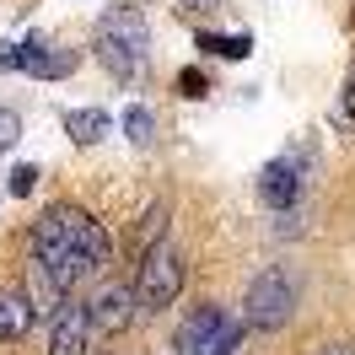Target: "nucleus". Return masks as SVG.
Masks as SVG:
<instances>
[{
  "mask_svg": "<svg viewBox=\"0 0 355 355\" xmlns=\"http://www.w3.org/2000/svg\"><path fill=\"white\" fill-rule=\"evenodd\" d=\"M302 156H275L264 173H259V200L269 205V210H291L296 205V194H302Z\"/></svg>",
  "mask_w": 355,
  "mask_h": 355,
  "instance_id": "6e6552de",
  "label": "nucleus"
},
{
  "mask_svg": "<svg viewBox=\"0 0 355 355\" xmlns=\"http://www.w3.org/2000/svg\"><path fill=\"white\" fill-rule=\"evenodd\" d=\"M178 6H189V11H210L216 0H178Z\"/></svg>",
  "mask_w": 355,
  "mask_h": 355,
  "instance_id": "aec40b11",
  "label": "nucleus"
},
{
  "mask_svg": "<svg viewBox=\"0 0 355 355\" xmlns=\"http://www.w3.org/2000/svg\"><path fill=\"white\" fill-rule=\"evenodd\" d=\"M92 312L87 302H60V312H54V323H49V355H87L92 345Z\"/></svg>",
  "mask_w": 355,
  "mask_h": 355,
  "instance_id": "0eeeda50",
  "label": "nucleus"
},
{
  "mask_svg": "<svg viewBox=\"0 0 355 355\" xmlns=\"http://www.w3.org/2000/svg\"><path fill=\"white\" fill-rule=\"evenodd\" d=\"M33 296H22V291H6L0 296V345H17V339H27V329H33Z\"/></svg>",
  "mask_w": 355,
  "mask_h": 355,
  "instance_id": "9d476101",
  "label": "nucleus"
},
{
  "mask_svg": "<svg viewBox=\"0 0 355 355\" xmlns=\"http://www.w3.org/2000/svg\"><path fill=\"white\" fill-rule=\"evenodd\" d=\"M81 65L76 49H49L44 38H27V44H0V70H27L38 81H60Z\"/></svg>",
  "mask_w": 355,
  "mask_h": 355,
  "instance_id": "39448f33",
  "label": "nucleus"
},
{
  "mask_svg": "<svg viewBox=\"0 0 355 355\" xmlns=\"http://www.w3.org/2000/svg\"><path fill=\"white\" fill-rule=\"evenodd\" d=\"M124 140H130V146H151L156 140V113L146 108V103H130V108H124Z\"/></svg>",
  "mask_w": 355,
  "mask_h": 355,
  "instance_id": "ddd939ff",
  "label": "nucleus"
},
{
  "mask_svg": "<svg viewBox=\"0 0 355 355\" xmlns=\"http://www.w3.org/2000/svg\"><path fill=\"white\" fill-rule=\"evenodd\" d=\"M200 49L221 54V60H248V54H253V38H248V33H200Z\"/></svg>",
  "mask_w": 355,
  "mask_h": 355,
  "instance_id": "f8f14e48",
  "label": "nucleus"
},
{
  "mask_svg": "<svg viewBox=\"0 0 355 355\" xmlns=\"http://www.w3.org/2000/svg\"><path fill=\"white\" fill-rule=\"evenodd\" d=\"M178 92H183V97H205V92H210V76H205V70H178Z\"/></svg>",
  "mask_w": 355,
  "mask_h": 355,
  "instance_id": "2eb2a0df",
  "label": "nucleus"
},
{
  "mask_svg": "<svg viewBox=\"0 0 355 355\" xmlns=\"http://www.w3.org/2000/svg\"><path fill=\"white\" fill-rule=\"evenodd\" d=\"M33 183H38V167H33V162H22V167H11V178H6V189H11V194H27Z\"/></svg>",
  "mask_w": 355,
  "mask_h": 355,
  "instance_id": "f3484780",
  "label": "nucleus"
},
{
  "mask_svg": "<svg viewBox=\"0 0 355 355\" xmlns=\"http://www.w3.org/2000/svg\"><path fill=\"white\" fill-rule=\"evenodd\" d=\"M97 60L113 81H140L146 65H151V27L140 11H108L97 22Z\"/></svg>",
  "mask_w": 355,
  "mask_h": 355,
  "instance_id": "f03ea898",
  "label": "nucleus"
},
{
  "mask_svg": "<svg viewBox=\"0 0 355 355\" xmlns=\"http://www.w3.org/2000/svg\"><path fill=\"white\" fill-rule=\"evenodd\" d=\"M312 355H355V345H318Z\"/></svg>",
  "mask_w": 355,
  "mask_h": 355,
  "instance_id": "6ab92c4d",
  "label": "nucleus"
},
{
  "mask_svg": "<svg viewBox=\"0 0 355 355\" xmlns=\"http://www.w3.org/2000/svg\"><path fill=\"white\" fill-rule=\"evenodd\" d=\"M291 312H296V280H291L286 269H264V275H253V286L243 296V323L259 334H275L291 323Z\"/></svg>",
  "mask_w": 355,
  "mask_h": 355,
  "instance_id": "7ed1b4c3",
  "label": "nucleus"
},
{
  "mask_svg": "<svg viewBox=\"0 0 355 355\" xmlns=\"http://www.w3.org/2000/svg\"><path fill=\"white\" fill-rule=\"evenodd\" d=\"M334 130H355V76L345 81V97H339V108H334Z\"/></svg>",
  "mask_w": 355,
  "mask_h": 355,
  "instance_id": "4468645a",
  "label": "nucleus"
},
{
  "mask_svg": "<svg viewBox=\"0 0 355 355\" xmlns=\"http://www.w3.org/2000/svg\"><path fill=\"white\" fill-rule=\"evenodd\" d=\"M237 345H243V329L232 323V329H226V334H221V339H216V345H210L205 355H237Z\"/></svg>",
  "mask_w": 355,
  "mask_h": 355,
  "instance_id": "a211bd4d",
  "label": "nucleus"
},
{
  "mask_svg": "<svg viewBox=\"0 0 355 355\" xmlns=\"http://www.w3.org/2000/svg\"><path fill=\"white\" fill-rule=\"evenodd\" d=\"M17 140H22V119H17V113H11V108H0V156L11 151Z\"/></svg>",
  "mask_w": 355,
  "mask_h": 355,
  "instance_id": "dca6fc26",
  "label": "nucleus"
},
{
  "mask_svg": "<svg viewBox=\"0 0 355 355\" xmlns=\"http://www.w3.org/2000/svg\"><path fill=\"white\" fill-rule=\"evenodd\" d=\"M33 259L54 291H76L103 275V264L113 259V237L81 205H49L33 226Z\"/></svg>",
  "mask_w": 355,
  "mask_h": 355,
  "instance_id": "f257e3e1",
  "label": "nucleus"
},
{
  "mask_svg": "<svg viewBox=\"0 0 355 355\" xmlns=\"http://www.w3.org/2000/svg\"><path fill=\"white\" fill-rule=\"evenodd\" d=\"M226 329H232V318H226L221 307H200V312H189V318H183V329H178V350H183V355H205Z\"/></svg>",
  "mask_w": 355,
  "mask_h": 355,
  "instance_id": "1a4fd4ad",
  "label": "nucleus"
},
{
  "mask_svg": "<svg viewBox=\"0 0 355 355\" xmlns=\"http://www.w3.org/2000/svg\"><path fill=\"white\" fill-rule=\"evenodd\" d=\"M183 253L167 243L146 248V259H140V275H135V296H140V312H162L173 307L178 296H183Z\"/></svg>",
  "mask_w": 355,
  "mask_h": 355,
  "instance_id": "20e7f679",
  "label": "nucleus"
},
{
  "mask_svg": "<svg viewBox=\"0 0 355 355\" xmlns=\"http://www.w3.org/2000/svg\"><path fill=\"white\" fill-rule=\"evenodd\" d=\"M60 124H65V135L76 140V146H97L103 135H113V119L103 108H65Z\"/></svg>",
  "mask_w": 355,
  "mask_h": 355,
  "instance_id": "9b49d317",
  "label": "nucleus"
},
{
  "mask_svg": "<svg viewBox=\"0 0 355 355\" xmlns=\"http://www.w3.org/2000/svg\"><path fill=\"white\" fill-rule=\"evenodd\" d=\"M87 312H92V329L97 334H124L135 323V312H140V296L130 286H119V280H103V286L92 291Z\"/></svg>",
  "mask_w": 355,
  "mask_h": 355,
  "instance_id": "423d86ee",
  "label": "nucleus"
}]
</instances>
